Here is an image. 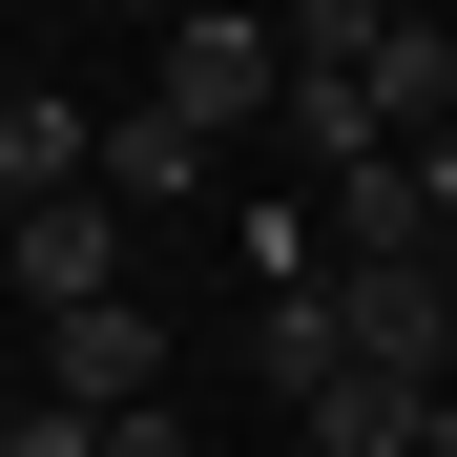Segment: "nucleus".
<instances>
[{
	"label": "nucleus",
	"mask_w": 457,
	"mask_h": 457,
	"mask_svg": "<svg viewBox=\"0 0 457 457\" xmlns=\"http://www.w3.org/2000/svg\"><path fill=\"white\" fill-rule=\"evenodd\" d=\"M0 21H21V0H0Z\"/></svg>",
	"instance_id": "12"
},
{
	"label": "nucleus",
	"mask_w": 457,
	"mask_h": 457,
	"mask_svg": "<svg viewBox=\"0 0 457 457\" xmlns=\"http://www.w3.org/2000/svg\"><path fill=\"white\" fill-rule=\"evenodd\" d=\"M270 21H291V0H270Z\"/></svg>",
	"instance_id": "14"
},
{
	"label": "nucleus",
	"mask_w": 457,
	"mask_h": 457,
	"mask_svg": "<svg viewBox=\"0 0 457 457\" xmlns=\"http://www.w3.org/2000/svg\"><path fill=\"white\" fill-rule=\"evenodd\" d=\"M353 84H374V125H395V145H436V125H457V0L374 21V42H353Z\"/></svg>",
	"instance_id": "5"
},
{
	"label": "nucleus",
	"mask_w": 457,
	"mask_h": 457,
	"mask_svg": "<svg viewBox=\"0 0 457 457\" xmlns=\"http://www.w3.org/2000/svg\"><path fill=\"white\" fill-rule=\"evenodd\" d=\"M0 291H42V312L125 291V208H104V187H42V208H0Z\"/></svg>",
	"instance_id": "4"
},
{
	"label": "nucleus",
	"mask_w": 457,
	"mask_h": 457,
	"mask_svg": "<svg viewBox=\"0 0 457 457\" xmlns=\"http://www.w3.org/2000/svg\"><path fill=\"white\" fill-rule=\"evenodd\" d=\"M333 312H353V374H457V291L436 270H333Z\"/></svg>",
	"instance_id": "6"
},
{
	"label": "nucleus",
	"mask_w": 457,
	"mask_h": 457,
	"mask_svg": "<svg viewBox=\"0 0 457 457\" xmlns=\"http://www.w3.org/2000/svg\"><path fill=\"white\" fill-rule=\"evenodd\" d=\"M312 250H333V270H436V167H416V145L312 167Z\"/></svg>",
	"instance_id": "3"
},
{
	"label": "nucleus",
	"mask_w": 457,
	"mask_h": 457,
	"mask_svg": "<svg viewBox=\"0 0 457 457\" xmlns=\"http://www.w3.org/2000/svg\"><path fill=\"white\" fill-rule=\"evenodd\" d=\"M145 104H167V125H270L291 104V21H270V0H167V62H145Z\"/></svg>",
	"instance_id": "1"
},
{
	"label": "nucleus",
	"mask_w": 457,
	"mask_h": 457,
	"mask_svg": "<svg viewBox=\"0 0 457 457\" xmlns=\"http://www.w3.org/2000/svg\"><path fill=\"white\" fill-rule=\"evenodd\" d=\"M0 457H104V416H62V395H21V416H0Z\"/></svg>",
	"instance_id": "9"
},
{
	"label": "nucleus",
	"mask_w": 457,
	"mask_h": 457,
	"mask_svg": "<svg viewBox=\"0 0 457 457\" xmlns=\"http://www.w3.org/2000/svg\"><path fill=\"white\" fill-rule=\"evenodd\" d=\"M291 457H312V436H291Z\"/></svg>",
	"instance_id": "13"
},
{
	"label": "nucleus",
	"mask_w": 457,
	"mask_h": 457,
	"mask_svg": "<svg viewBox=\"0 0 457 457\" xmlns=\"http://www.w3.org/2000/svg\"><path fill=\"white\" fill-rule=\"evenodd\" d=\"M84 125H104V104H62V84H0V208L84 187Z\"/></svg>",
	"instance_id": "8"
},
{
	"label": "nucleus",
	"mask_w": 457,
	"mask_h": 457,
	"mask_svg": "<svg viewBox=\"0 0 457 457\" xmlns=\"http://www.w3.org/2000/svg\"><path fill=\"white\" fill-rule=\"evenodd\" d=\"M104 457H208V436H187L167 395H145V416H104Z\"/></svg>",
	"instance_id": "10"
},
{
	"label": "nucleus",
	"mask_w": 457,
	"mask_h": 457,
	"mask_svg": "<svg viewBox=\"0 0 457 457\" xmlns=\"http://www.w3.org/2000/svg\"><path fill=\"white\" fill-rule=\"evenodd\" d=\"M42 395H62V416H145V395H167V312H145V291L42 312Z\"/></svg>",
	"instance_id": "2"
},
{
	"label": "nucleus",
	"mask_w": 457,
	"mask_h": 457,
	"mask_svg": "<svg viewBox=\"0 0 457 457\" xmlns=\"http://www.w3.org/2000/svg\"><path fill=\"white\" fill-rule=\"evenodd\" d=\"M416 167H436V228H457V125H436V145H416Z\"/></svg>",
	"instance_id": "11"
},
{
	"label": "nucleus",
	"mask_w": 457,
	"mask_h": 457,
	"mask_svg": "<svg viewBox=\"0 0 457 457\" xmlns=\"http://www.w3.org/2000/svg\"><path fill=\"white\" fill-rule=\"evenodd\" d=\"M84 187H104V208H187V187H208V125H167V104L84 125Z\"/></svg>",
	"instance_id": "7"
}]
</instances>
